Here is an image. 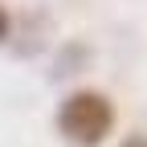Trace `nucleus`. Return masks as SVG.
<instances>
[{"instance_id": "nucleus-1", "label": "nucleus", "mask_w": 147, "mask_h": 147, "mask_svg": "<svg viewBox=\"0 0 147 147\" xmlns=\"http://www.w3.org/2000/svg\"><path fill=\"white\" fill-rule=\"evenodd\" d=\"M57 127H61V135L69 143L98 147L110 135V127H115V106L98 90H74L61 102V110H57Z\"/></svg>"}, {"instance_id": "nucleus-2", "label": "nucleus", "mask_w": 147, "mask_h": 147, "mask_svg": "<svg viewBox=\"0 0 147 147\" xmlns=\"http://www.w3.org/2000/svg\"><path fill=\"white\" fill-rule=\"evenodd\" d=\"M119 147H147V135H127Z\"/></svg>"}, {"instance_id": "nucleus-3", "label": "nucleus", "mask_w": 147, "mask_h": 147, "mask_svg": "<svg viewBox=\"0 0 147 147\" xmlns=\"http://www.w3.org/2000/svg\"><path fill=\"white\" fill-rule=\"evenodd\" d=\"M8 37V12H4V4H0V41Z\"/></svg>"}]
</instances>
